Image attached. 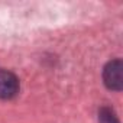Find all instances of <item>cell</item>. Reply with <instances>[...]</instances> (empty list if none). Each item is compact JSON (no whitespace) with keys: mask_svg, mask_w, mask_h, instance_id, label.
<instances>
[{"mask_svg":"<svg viewBox=\"0 0 123 123\" xmlns=\"http://www.w3.org/2000/svg\"><path fill=\"white\" fill-rule=\"evenodd\" d=\"M103 81L109 90L120 91L123 88V62L120 59H113L106 64L103 70Z\"/></svg>","mask_w":123,"mask_h":123,"instance_id":"1","label":"cell"},{"mask_svg":"<svg viewBox=\"0 0 123 123\" xmlns=\"http://www.w3.org/2000/svg\"><path fill=\"white\" fill-rule=\"evenodd\" d=\"M19 93V80L18 77L6 70H0V98L9 100Z\"/></svg>","mask_w":123,"mask_h":123,"instance_id":"2","label":"cell"},{"mask_svg":"<svg viewBox=\"0 0 123 123\" xmlns=\"http://www.w3.org/2000/svg\"><path fill=\"white\" fill-rule=\"evenodd\" d=\"M98 122L100 123H120L116 113L109 107H101L98 110Z\"/></svg>","mask_w":123,"mask_h":123,"instance_id":"3","label":"cell"}]
</instances>
